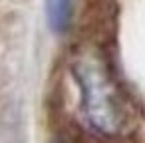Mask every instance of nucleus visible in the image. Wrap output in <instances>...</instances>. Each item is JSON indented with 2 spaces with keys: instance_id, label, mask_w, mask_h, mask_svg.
<instances>
[{
  "instance_id": "obj_1",
  "label": "nucleus",
  "mask_w": 145,
  "mask_h": 143,
  "mask_svg": "<svg viewBox=\"0 0 145 143\" xmlns=\"http://www.w3.org/2000/svg\"><path fill=\"white\" fill-rule=\"evenodd\" d=\"M88 125L103 137H123L135 127V107L121 87L105 52L95 44L78 46L70 60Z\"/></svg>"
},
{
  "instance_id": "obj_2",
  "label": "nucleus",
  "mask_w": 145,
  "mask_h": 143,
  "mask_svg": "<svg viewBox=\"0 0 145 143\" xmlns=\"http://www.w3.org/2000/svg\"><path fill=\"white\" fill-rule=\"evenodd\" d=\"M74 16V0H46V18L54 32H66Z\"/></svg>"
}]
</instances>
